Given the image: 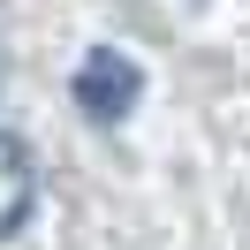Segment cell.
Segmentation results:
<instances>
[{
    "label": "cell",
    "instance_id": "obj_2",
    "mask_svg": "<svg viewBox=\"0 0 250 250\" xmlns=\"http://www.w3.org/2000/svg\"><path fill=\"white\" fill-rule=\"evenodd\" d=\"M31 205H38V167L23 152V137H0V243L31 220Z\"/></svg>",
    "mask_w": 250,
    "mask_h": 250
},
{
    "label": "cell",
    "instance_id": "obj_1",
    "mask_svg": "<svg viewBox=\"0 0 250 250\" xmlns=\"http://www.w3.org/2000/svg\"><path fill=\"white\" fill-rule=\"evenodd\" d=\"M144 99V68L129 61L122 46H91L76 68V106L91 114V122H122L129 106Z\"/></svg>",
    "mask_w": 250,
    "mask_h": 250
}]
</instances>
